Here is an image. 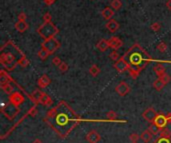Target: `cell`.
<instances>
[{"mask_svg": "<svg viewBox=\"0 0 171 143\" xmlns=\"http://www.w3.org/2000/svg\"><path fill=\"white\" fill-rule=\"evenodd\" d=\"M157 143H169V139H167V138H159V139L157 140Z\"/></svg>", "mask_w": 171, "mask_h": 143, "instance_id": "cell-41", "label": "cell"}, {"mask_svg": "<svg viewBox=\"0 0 171 143\" xmlns=\"http://www.w3.org/2000/svg\"><path fill=\"white\" fill-rule=\"evenodd\" d=\"M157 115H158V113L156 112L155 109L152 108V107L147 108L146 110H144V112L142 113V117H143L146 121H148L150 123H153L155 121V119H156V117H157Z\"/></svg>", "mask_w": 171, "mask_h": 143, "instance_id": "cell-3", "label": "cell"}, {"mask_svg": "<svg viewBox=\"0 0 171 143\" xmlns=\"http://www.w3.org/2000/svg\"><path fill=\"white\" fill-rule=\"evenodd\" d=\"M58 69L61 73H65V72H67L68 69H69V66L67 63H65V62H62L59 66H58Z\"/></svg>", "mask_w": 171, "mask_h": 143, "instance_id": "cell-31", "label": "cell"}, {"mask_svg": "<svg viewBox=\"0 0 171 143\" xmlns=\"http://www.w3.org/2000/svg\"><path fill=\"white\" fill-rule=\"evenodd\" d=\"M157 49H158V51H160V52H165L166 50H167V44L165 43V42H160V43L157 45Z\"/></svg>", "mask_w": 171, "mask_h": 143, "instance_id": "cell-34", "label": "cell"}, {"mask_svg": "<svg viewBox=\"0 0 171 143\" xmlns=\"http://www.w3.org/2000/svg\"><path fill=\"white\" fill-rule=\"evenodd\" d=\"M141 70V67L139 65H136V64H132V63H129V67H128V73H129L133 78L137 77V76L139 75V72Z\"/></svg>", "mask_w": 171, "mask_h": 143, "instance_id": "cell-11", "label": "cell"}, {"mask_svg": "<svg viewBox=\"0 0 171 143\" xmlns=\"http://www.w3.org/2000/svg\"><path fill=\"white\" fill-rule=\"evenodd\" d=\"M51 20H52L51 14L50 13H45L44 16H43V21L44 22H51Z\"/></svg>", "mask_w": 171, "mask_h": 143, "instance_id": "cell-38", "label": "cell"}, {"mask_svg": "<svg viewBox=\"0 0 171 143\" xmlns=\"http://www.w3.org/2000/svg\"><path fill=\"white\" fill-rule=\"evenodd\" d=\"M9 102L13 104L14 106H19L24 102V97L23 95L19 92H13L9 96Z\"/></svg>", "mask_w": 171, "mask_h": 143, "instance_id": "cell-4", "label": "cell"}, {"mask_svg": "<svg viewBox=\"0 0 171 143\" xmlns=\"http://www.w3.org/2000/svg\"><path fill=\"white\" fill-rule=\"evenodd\" d=\"M154 123L156 125H158L160 128H163L165 127V125L167 124V119H166V116L163 115V114H158L157 117H156Z\"/></svg>", "mask_w": 171, "mask_h": 143, "instance_id": "cell-13", "label": "cell"}, {"mask_svg": "<svg viewBox=\"0 0 171 143\" xmlns=\"http://www.w3.org/2000/svg\"><path fill=\"white\" fill-rule=\"evenodd\" d=\"M100 139H101L100 134L95 130H91L86 135V140L88 143H98L100 141Z\"/></svg>", "mask_w": 171, "mask_h": 143, "instance_id": "cell-8", "label": "cell"}, {"mask_svg": "<svg viewBox=\"0 0 171 143\" xmlns=\"http://www.w3.org/2000/svg\"><path fill=\"white\" fill-rule=\"evenodd\" d=\"M55 111H56L55 109H52V110L48 111V113H47V116H48V117H54V116H55V114H56Z\"/></svg>", "mask_w": 171, "mask_h": 143, "instance_id": "cell-40", "label": "cell"}, {"mask_svg": "<svg viewBox=\"0 0 171 143\" xmlns=\"http://www.w3.org/2000/svg\"><path fill=\"white\" fill-rule=\"evenodd\" d=\"M130 86L126 82H120L119 84L115 87V91L117 92L118 95L120 96H125L130 92Z\"/></svg>", "mask_w": 171, "mask_h": 143, "instance_id": "cell-6", "label": "cell"}, {"mask_svg": "<svg viewBox=\"0 0 171 143\" xmlns=\"http://www.w3.org/2000/svg\"><path fill=\"white\" fill-rule=\"evenodd\" d=\"M61 63H62V61H61V59L59 58V57L55 56V57H53V58H52V64H53V65L59 66Z\"/></svg>", "mask_w": 171, "mask_h": 143, "instance_id": "cell-37", "label": "cell"}, {"mask_svg": "<svg viewBox=\"0 0 171 143\" xmlns=\"http://www.w3.org/2000/svg\"><path fill=\"white\" fill-rule=\"evenodd\" d=\"M15 29L20 32V33H23L25 32L27 29H28V24L26 23V21H17L16 24H15Z\"/></svg>", "mask_w": 171, "mask_h": 143, "instance_id": "cell-16", "label": "cell"}, {"mask_svg": "<svg viewBox=\"0 0 171 143\" xmlns=\"http://www.w3.org/2000/svg\"><path fill=\"white\" fill-rule=\"evenodd\" d=\"M128 67H129V63H128L124 58H120L119 60L115 61V64H114V68L120 73L127 71Z\"/></svg>", "mask_w": 171, "mask_h": 143, "instance_id": "cell-7", "label": "cell"}, {"mask_svg": "<svg viewBox=\"0 0 171 143\" xmlns=\"http://www.w3.org/2000/svg\"><path fill=\"white\" fill-rule=\"evenodd\" d=\"M42 93H43V92H41L39 89H36L35 91L32 93V95H31V98H32L33 101L36 102V103L40 102V98L42 96Z\"/></svg>", "mask_w": 171, "mask_h": 143, "instance_id": "cell-21", "label": "cell"}, {"mask_svg": "<svg viewBox=\"0 0 171 143\" xmlns=\"http://www.w3.org/2000/svg\"><path fill=\"white\" fill-rule=\"evenodd\" d=\"M96 47L99 51L101 52H104L106 51L108 48H110V45H109V40H106V39H101L100 41L98 42L96 44Z\"/></svg>", "mask_w": 171, "mask_h": 143, "instance_id": "cell-15", "label": "cell"}, {"mask_svg": "<svg viewBox=\"0 0 171 143\" xmlns=\"http://www.w3.org/2000/svg\"><path fill=\"white\" fill-rule=\"evenodd\" d=\"M109 45H110V48H112L113 50H118L122 47L123 42H122V40L120 39V38L114 36V37L109 39Z\"/></svg>", "mask_w": 171, "mask_h": 143, "instance_id": "cell-9", "label": "cell"}, {"mask_svg": "<svg viewBox=\"0 0 171 143\" xmlns=\"http://www.w3.org/2000/svg\"><path fill=\"white\" fill-rule=\"evenodd\" d=\"M154 72L156 73V75H157L158 77H160V76L162 75V74L166 73L165 72V67H164L162 64H157L154 67Z\"/></svg>", "mask_w": 171, "mask_h": 143, "instance_id": "cell-22", "label": "cell"}, {"mask_svg": "<svg viewBox=\"0 0 171 143\" xmlns=\"http://www.w3.org/2000/svg\"><path fill=\"white\" fill-rule=\"evenodd\" d=\"M110 5L114 10H119L122 7V2H121V0H112Z\"/></svg>", "mask_w": 171, "mask_h": 143, "instance_id": "cell-26", "label": "cell"}, {"mask_svg": "<svg viewBox=\"0 0 171 143\" xmlns=\"http://www.w3.org/2000/svg\"><path fill=\"white\" fill-rule=\"evenodd\" d=\"M106 28H107V30L108 31H110L112 33L114 32H116L118 29H119V23H118L116 20H114V19H110V20H108L107 23L105 24Z\"/></svg>", "mask_w": 171, "mask_h": 143, "instance_id": "cell-10", "label": "cell"}, {"mask_svg": "<svg viewBox=\"0 0 171 143\" xmlns=\"http://www.w3.org/2000/svg\"><path fill=\"white\" fill-rule=\"evenodd\" d=\"M89 73L91 74L93 77H96V76L100 73V68L98 67V66L96 64H93L90 66V68H89Z\"/></svg>", "mask_w": 171, "mask_h": 143, "instance_id": "cell-23", "label": "cell"}, {"mask_svg": "<svg viewBox=\"0 0 171 143\" xmlns=\"http://www.w3.org/2000/svg\"><path fill=\"white\" fill-rule=\"evenodd\" d=\"M165 83L163 82L162 80H161L160 78L156 79L154 82H153V87L155 88V90H157V91H160V90H162L165 86Z\"/></svg>", "mask_w": 171, "mask_h": 143, "instance_id": "cell-20", "label": "cell"}, {"mask_svg": "<svg viewBox=\"0 0 171 143\" xmlns=\"http://www.w3.org/2000/svg\"><path fill=\"white\" fill-rule=\"evenodd\" d=\"M38 34H39L43 39H49L53 38L58 33V28H57L52 22H44L38 27Z\"/></svg>", "mask_w": 171, "mask_h": 143, "instance_id": "cell-1", "label": "cell"}, {"mask_svg": "<svg viewBox=\"0 0 171 143\" xmlns=\"http://www.w3.org/2000/svg\"><path fill=\"white\" fill-rule=\"evenodd\" d=\"M158 78H160L161 80H162L165 84H168V83H169V81H170V76H169L167 73L162 74V75H161L160 77H158Z\"/></svg>", "mask_w": 171, "mask_h": 143, "instance_id": "cell-36", "label": "cell"}, {"mask_svg": "<svg viewBox=\"0 0 171 143\" xmlns=\"http://www.w3.org/2000/svg\"><path fill=\"white\" fill-rule=\"evenodd\" d=\"M159 135L161 138H167V139H169L170 136H171V132L167 129V128H162V129L160 130L159 132Z\"/></svg>", "mask_w": 171, "mask_h": 143, "instance_id": "cell-27", "label": "cell"}, {"mask_svg": "<svg viewBox=\"0 0 171 143\" xmlns=\"http://www.w3.org/2000/svg\"><path fill=\"white\" fill-rule=\"evenodd\" d=\"M50 83H51V79L47 75H42L37 81L38 86H39L40 88H46Z\"/></svg>", "mask_w": 171, "mask_h": 143, "instance_id": "cell-12", "label": "cell"}, {"mask_svg": "<svg viewBox=\"0 0 171 143\" xmlns=\"http://www.w3.org/2000/svg\"><path fill=\"white\" fill-rule=\"evenodd\" d=\"M129 139L131 142H138V140L140 139V135H138L137 133H132L129 135Z\"/></svg>", "mask_w": 171, "mask_h": 143, "instance_id": "cell-35", "label": "cell"}, {"mask_svg": "<svg viewBox=\"0 0 171 143\" xmlns=\"http://www.w3.org/2000/svg\"><path fill=\"white\" fill-rule=\"evenodd\" d=\"M165 116H166V119H167V122L170 123L171 122V113H167Z\"/></svg>", "mask_w": 171, "mask_h": 143, "instance_id": "cell-44", "label": "cell"}, {"mask_svg": "<svg viewBox=\"0 0 171 143\" xmlns=\"http://www.w3.org/2000/svg\"><path fill=\"white\" fill-rule=\"evenodd\" d=\"M101 15L104 19H106V20H110V19H112V17L114 16V9H112L110 7H105L101 11Z\"/></svg>", "mask_w": 171, "mask_h": 143, "instance_id": "cell-14", "label": "cell"}, {"mask_svg": "<svg viewBox=\"0 0 171 143\" xmlns=\"http://www.w3.org/2000/svg\"><path fill=\"white\" fill-rule=\"evenodd\" d=\"M131 143H138V142H131Z\"/></svg>", "mask_w": 171, "mask_h": 143, "instance_id": "cell-46", "label": "cell"}, {"mask_svg": "<svg viewBox=\"0 0 171 143\" xmlns=\"http://www.w3.org/2000/svg\"><path fill=\"white\" fill-rule=\"evenodd\" d=\"M150 28H151V30H152V31L158 32V31L161 29V24H160L159 22H154V23H152V24H151Z\"/></svg>", "mask_w": 171, "mask_h": 143, "instance_id": "cell-32", "label": "cell"}, {"mask_svg": "<svg viewBox=\"0 0 171 143\" xmlns=\"http://www.w3.org/2000/svg\"><path fill=\"white\" fill-rule=\"evenodd\" d=\"M166 7H167L168 10L171 11V0H167V2H166Z\"/></svg>", "mask_w": 171, "mask_h": 143, "instance_id": "cell-43", "label": "cell"}, {"mask_svg": "<svg viewBox=\"0 0 171 143\" xmlns=\"http://www.w3.org/2000/svg\"><path fill=\"white\" fill-rule=\"evenodd\" d=\"M109 57H110V59L113 60V61H117L120 59V54L118 53L117 50H112L110 52V54H109Z\"/></svg>", "mask_w": 171, "mask_h": 143, "instance_id": "cell-29", "label": "cell"}, {"mask_svg": "<svg viewBox=\"0 0 171 143\" xmlns=\"http://www.w3.org/2000/svg\"><path fill=\"white\" fill-rule=\"evenodd\" d=\"M48 55H49V52L47 50H45L44 48H41L37 53V56L39 57L40 60H45L47 57H48Z\"/></svg>", "mask_w": 171, "mask_h": 143, "instance_id": "cell-25", "label": "cell"}, {"mask_svg": "<svg viewBox=\"0 0 171 143\" xmlns=\"http://www.w3.org/2000/svg\"><path fill=\"white\" fill-rule=\"evenodd\" d=\"M161 129H162V128H160L158 125H156L155 123L153 122V123H151V125L148 127V129L147 130H149V132L152 133L153 135H157V134H159V132H160Z\"/></svg>", "mask_w": 171, "mask_h": 143, "instance_id": "cell-19", "label": "cell"}, {"mask_svg": "<svg viewBox=\"0 0 171 143\" xmlns=\"http://www.w3.org/2000/svg\"><path fill=\"white\" fill-rule=\"evenodd\" d=\"M106 117H107V119H109V120H115V119L117 118V114L115 111H108L106 114Z\"/></svg>", "mask_w": 171, "mask_h": 143, "instance_id": "cell-33", "label": "cell"}, {"mask_svg": "<svg viewBox=\"0 0 171 143\" xmlns=\"http://www.w3.org/2000/svg\"><path fill=\"white\" fill-rule=\"evenodd\" d=\"M40 103L44 106H49L52 104V99L48 94L42 93V96L40 98Z\"/></svg>", "mask_w": 171, "mask_h": 143, "instance_id": "cell-17", "label": "cell"}, {"mask_svg": "<svg viewBox=\"0 0 171 143\" xmlns=\"http://www.w3.org/2000/svg\"><path fill=\"white\" fill-rule=\"evenodd\" d=\"M26 14L25 13H23V12H21V13H19L18 14V20L19 21H26Z\"/></svg>", "mask_w": 171, "mask_h": 143, "instance_id": "cell-39", "label": "cell"}, {"mask_svg": "<svg viewBox=\"0 0 171 143\" xmlns=\"http://www.w3.org/2000/svg\"><path fill=\"white\" fill-rule=\"evenodd\" d=\"M9 76L8 74L5 72V71H1V73H0V84H6V83H9Z\"/></svg>", "mask_w": 171, "mask_h": 143, "instance_id": "cell-24", "label": "cell"}, {"mask_svg": "<svg viewBox=\"0 0 171 143\" xmlns=\"http://www.w3.org/2000/svg\"><path fill=\"white\" fill-rule=\"evenodd\" d=\"M14 60H15V57L13 56V54L8 53V52L7 53H2L1 57H0V61H1L2 65L7 68H9V65L10 64H15Z\"/></svg>", "mask_w": 171, "mask_h": 143, "instance_id": "cell-5", "label": "cell"}, {"mask_svg": "<svg viewBox=\"0 0 171 143\" xmlns=\"http://www.w3.org/2000/svg\"><path fill=\"white\" fill-rule=\"evenodd\" d=\"M20 66H22V67H27L28 64H29V61L27 60V58L25 56H22L20 59L18 60V62H17Z\"/></svg>", "mask_w": 171, "mask_h": 143, "instance_id": "cell-30", "label": "cell"}, {"mask_svg": "<svg viewBox=\"0 0 171 143\" xmlns=\"http://www.w3.org/2000/svg\"><path fill=\"white\" fill-rule=\"evenodd\" d=\"M32 143H43V142H42L40 138H35V139L32 141Z\"/></svg>", "mask_w": 171, "mask_h": 143, "instance_id": "cell-45", "label": "cell"}, {"mask_svg": "<svg viewBox=\"0 0 171 143\" xmlns=\"http://www.w3.org/2000/svg\"><path fill=\"white\" fill-rule=\"evenodd\" d=\"M55 1H56V0H44V2H45L46 5H52V4H53Z\"/></svg>", "mask_w": 171, "mask_h": 143, "instance_id": "cell-42", "label": "cell"}, {"mask_svg": "<svg viewBox=\"0 0 171 143\" xmlns=\"http://www.w3.org/2000/svg\"><path fill=\"white\" fill-rule=\"evenodd\" d=\"M152 136H153V134L150 133L149 130H146V131H143L140 134V139L144 143H149L152 139Z\"/></svg>", "mask_w": 171, "mask_h": 143, "instance_id": "cell-18", "label": "cell"}, {"mask_svg": "<svg viewBox=\"0 0 171 143\" xmlns=\"http://www.w3.org/2000/svg\"><path fill=\"white\" fill-rule=\"evenodd\" d=\"M41 47L48 51L49 54H52L60 47V43L56 38L53 37V38H49V39H45L42 42Z\"/></svg>", "mask_w": 171, "mask_h": 143, "instance_id": "cell-2", "label": "cell"}, {"mask_svg": "<svg viewBox=\"0 0 171 143\" xmlns=\"http://www.w3.org/2000/svg\"><path fill=\"white\" fill-rule=\"evenodd\" d=\"M1 88L3 89V91L10 95L13 93V87L10 85V83H6V84H1Z\"/></svg>", "mask_w": 171, "mask_h": 143, "instance_id": "cell-28", "label": "cell"}]
</instances>
